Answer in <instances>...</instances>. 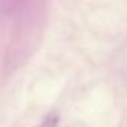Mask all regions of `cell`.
I'll list each match as a JSON object with an SVG mask.
<instances>
[{"mask_svg": "<svg viewBox=\"0 0 127 127\" xmlns=\"http://www.w3.org/2000/svg\"><path fill=\"white\" fill-rule=\"evenodd\" d=\"M59 126V116L56 113H49L44 120L40 123L38 127H58Z\"/></svg>", "mask_w": 127, "mask_h": 127, "instance_id": "1", "label": "cell"}]
</instances>
